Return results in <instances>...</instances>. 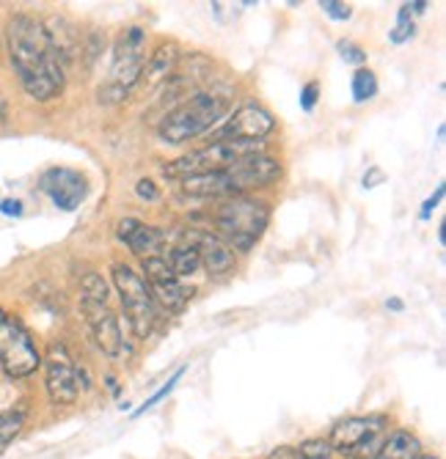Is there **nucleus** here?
Instances as JSON below:
<instances>
[{
    "mask_svg": "<svg viewBox=\"0 0 446 459\" xmlns=\"http://www.w3.org/2000/svg\"><path fill=\"white\" fill-rule=\"evenodd\" d=\"M6 45L12 66L31 100L50 102L64 91L66 58L58 53L42 20L31 14H14L6 25Z\"/></svg>",
    "mask_w": 446,
    "mask_h": 459,
    "instance_id": "obj_1",
    "label": "nucleus"
},
{
    "mask_svg": "<svg viewBox=\"0 0 446 459\" xmlns=\"http://www.w3.org/2000/svg\"><path fill=\"white\" fill-rule=\"evenodd\" d=\"M278 177H281V162L259 152L237 160L223 171L182 179V193L190 198H237L246 195L249 190L267 187Z\"/></svg>",
    "mask_w": 446,
    "mask_h": 459,
    "instance_id": "obj_2",
    "label": "nucleus"
},
{
    "mask_svg": "<svg viewBox=\"0 0 446 459\" xmlns=\"http://www.w3.org/2000/svg\"><path fill=\"white\" fill-rule=\"evenodd\" d=\"M226 113H229V97L215 91H196L163 116V121L157 124V138L171 146L188 143L213 130Z\"/></svg>",
    "mask_w": 446,
    "mask_h": 459,
    "instance_id": "obj_3",
    "label": "nucleus"
},
{
    "mask_svg": "<svg viewBox=\"0 0 446 459\" xmlns=\"http://www.w3.org/2000/svg\"><path fill=\"white\" fill-rule=\"evenodd\" d=\"M146 33L144 28H127L116 39L113 48V64L105 86H100V102L118 105L125 102L133 91L136 82L144 77L146 69Z\"/></svg>",
    "mask_w": 446,
    "mask_h": 459,
    "instance_id": "obj_4",
    "label": "nucleus"
},
{
    "mask_svg": "<svg viewBox=\"0 0 446 459\" xmlns=\"http://www.w3.org/2000/svg\"><path fill=\"white\" fill-rule=\"evenodd\" d=\"M80 311H83V319H86V327L92 333L94 344L105 355L118 358L121 352H125V339H121L118 316L110 308L108 283L102 281V275L86 273L83 278H80Z\"/></svg>",
    "mask_w": 446,
    "mask_h": 459,
    "instance_id": "obj_5",
    "label": "nucleus"
},
{
    "mask_svg": "<svg viewBox=\"0 0 446 459\" xmlns=\"http://www.w3.org/2000/svg\"><path fill=\"white\" fill-rule=\"evenodd\" d=\"M270 210L267 204L237 195L218 204L213 212V226L218 229V239H223L232 250H249L267 229Z\"/></svg>",
    "mask_w": 446,
    "mask_h": 459,
    "instance_id": "obj_6",
    "label": "nucleus"
},
{
    "mask_svg": "<svg viewBox=\"0 0 446 459\" xmlns=\"http://www.w3.org/2000/svg\"><path fill=\"white\" fill-rule=\"evenodd\" d=\"M265 149L262 141H213L205 149H196L169 165H163V174L169 179H190V177H201V174H215L223 171L229 165H234L242 157L259 154Z\"/></svg>",
    "mask_w": 446,
    "mask_h": 459,
    "instance_id": "obj_7",
    "label": "nucleus"
},
{
    "mask_svg": "<svg viewBox=\"0 0 446 459\" xmlns=\"http://www.w3.org/2000/svg\"><path fill=\"white\" fill-rule=\"evenodd\" d=\"M113 286L118 291V300L121 308H125V319L133 330V336L146 339L157 319V306L146 281L127 264H113Z\"/></svg>",
    "mask_w": 446,
    "mask_h": 459,
    "instance_id": "obj_8",
    "label": "nucleus"
},
{
    "mask_svg": "<svg viewBox=\"0 0 446 459\" xmlns=\"http://www.w3.org/2000/svg\"><path fill=\"white\" fill-rule=\"evenodd\" d=\"M0 366L14 380L28 377L42 366V355H39L28 327L6 311H0Z\"/></svg>",
    "mask_w": 446,
    "mask_h": 459,
    "instance_id": "obj_9",
    "label": "nucleus"
},
{
    "mask_svg": "<svg viewBox=\"0 0 446 459\" xmlns=\"http://www.w3.org/2000/svg\"><path fill=\"white\" fill-rule=\"evenodd\" d=\"M386 419L383 415H355L345 419L331 432V451H339L350 459H372L380 443L386 440Z\"/></svg>",
    "mask_w": 446,
    "mask_h": 459,
    "instance_id": "obj_10",
    "label": "nucleus"
},
{
    "mask_svg": "<svg viewBox=\"0 0 446 459\" xmlns=\"http://www.w3.org/2000/svg\"><path fill=\"white\" fill-rule=\"evenodd\" d=\"M45 385L50 394L53 404H74L77 394H80V374L77 366L72 360V355L66 352L64 344H50L48 358H45Z\"/></svg>",
    "mask_w": 446,
    "mask_h": 459,
    "instance_id": "obj_11",
    "label": "nucleus"
},
{
    "mask_svg": "<svg viewBox=\"0 0 446 459\" xmlns=\"http://www.w3.org/2000/svg\"><path fill=\"white\" fill-rule=\"evenodd\" d=\"M144 273H146V286L152 298L163 303L169 311H182L190 300V289L171 273L163 256H149L144 259Z\"/></svg>",
    "mask_w": 446,
    "mask_h": 459,
    "instance_id": "obj_12",
    "label": "nucleus"
},
{
    "mask_svg": "<svg viewBox=\"0 0 446 459\" xmlns=\"http://www.w3.org/2000/svg\"><path fill=\"white\" fill-rule=\"evenodd\" d=\"M273 127H275V121L265 108L242 105L234 110L232 118H226L215 141H262L265 143V138L273 133Z\"/></svg>",
    "mask_w": 446,
    "mask_h": 459,
    "instance_id": "obj_13",
    "label": "nucleus"
},
{
    "mask_svg": "<svg viewBox=\"0 0 446 459\" xmlns=\"http://www.w3.org/2000/svg\"><path fill=\"white\" fill-rule=\"evenodd\" d=\"M39 185H42V190L50 195V201L58 206V210H64V212L77 210V206L83 204L86 195H89L86 177L72 171V169H50V171L42 174Z\"/></svg>",
    "mask_w": 446,
    "mask_h": 459,
    "instance_id": "obj_14",
    "label": "nucleus"
},
{
    "mask_svg": "<svg viewBox=\"0 0 446 459\" xmlns=\"http://www.w3.org/2000/svg\"><path fill=\"white\" fill-rule=\"evenodd\" d=\"M116 234H118L121 242H125V245L133 250V254H138V256H144V259L157 256V250L163 247V242H166V234H163V231L154 229V226H149V223H141V221H136V218L118 221Z\"/></svg>",
    "mask_w": 446,
    "mask_h": 459,
    "instance_id": "obj_15",
    "label": "nucleus"
},
{
    "mask_svg": "<svg viewBox=\"0 0 446 459\" xmlns=\"http://www.w3.org/2000/svg\"><path fill=\"white\" fill-rule=\"evenodd\" d=\"M188 239L196 245L201 267H205L210 275H223V273H229L234 267V250L223 239H218L215 234H210V231H193Z\"/></svg>",
    "mask_w": 446,
    "mask_h": 459,
    "instance_id": "obj_16",
    "label": "nucleus"
},
{
    "mask_svg": "<svg viewBox=\"0 0 446 459\" xmlns=\"http://www.w3.org/2000/svg\"><path fill=\"white\" fill-rule=\"evenodd\" d=\"M422 456V443L416 435L397 429L391 435H386V440L380 443V448L375 451L372 459H419Z\"/></svg>",
    "mask_w": 446,
    "mask_h": 459,
    "instance_id": "obj_17",
    "label": "nucleus"
},
{
    "mask_svg": "<svg viewBox=\"0 0 446 459\" xmlns=\"http://www.w3.org/2000/svg\"><path fill=\"white\" fill-rule=\"evenodd\" d=\"M177 48L174 45H160L149 58H146V69H144V74H146V80L149 82H160V80H166V77H171L174 74V69H177Z\"/></svg>",
    "mask_w": 446,
    "mask_h": 459,
    "instance_id": "obj_18",
    "label": "nucleus"
},
{
    "mask_svg": "<svg viewBox=\"0 0 446 459\" xmlns=\"http://www.w3.org/2000/svg\"><path fill=\"white\" fill-rule=\"evenodd\" d=\"M166 264L171 267V273H174L177 278H190V275H196L198 267H201V259H198L196 245H193L190 239H188L185 245H177V247L171 250V254H169Z\"/></svg>",
    "mask_w": 446,
    "mask_h": 459,
    "instance_id": "obj_19",
    "label": "nucleus"
},
{
    "mask_svg": "<svg viewBox=\"0 0 446 459\" xmlns=\"http://www.w3.org/2000/svg\"><path fill=\"white\" fill-rule=\"evenodd\" d=\"M22 427H25L22 410H4L0 412V454L14 443V437L22 432Z\"/></svg>",
    "mask_w": 446,
    "mask_h": 459,
    "instance_id": "obj_20",
    "label": "nucleus"
},
{
    "mask_svg": "<svg viewBox=\"0 0 446 459\" xmlns=\"http://www.w3.org/2000/svg\"><path fill=\"white\" fill-rule=\"evenodd\" d=\"M378 94V77L370 69H358L353 74V100L355 102H370Z\"/></svg>",
    "mask_w": 446,
    "mask_h": 459,
    "instance_id": "obj_21",
    "label": "nucleus"
},
{
    "mask_svg": "<svg viewBox=\"0 0 446 459\" xmlns=\"http://www.w3.org/2000/svg\"><path fill=\"white\" fill-rule=\"evenodd\" d=\"M414 33V22H411V6L405 4L402 9H399V17H397V28L391 30V41L394 45H402L405 39H408Z\"/></svg>",
    "mask_w": 446,
    "mask_h": 459,
    "instance_id": "obj_22",
    "label": "nucleus"
},
{
    "mask_svg": "<svg viewBox=\"0 0 446 459\" xmlns=\"http://www.w3.org/2000/svg\"><path fill=\"white\" fill-rule=\"evenodd\" d=\"M295 451H298L301 459H331V446L326 440H306Z\"/></svg>",
    "mask_w": 446,
    "mask_h": 459,
    "instance_id": "obj_23",
    "label": "nucleus"
},
{
    "mask_svg": "<svg viewBox=\"0 0 446 459\" xmlns=\"http://www.w3.org/2000/svg\"><path fill=\"white\" fill-rule=\"evenodd\" d=\"M182 374H185V368H177V371H174V377H171V380H169V383H166L163 388H160V391H157V394H154L152 399H146V402H144V407H141V410H138L136 415H141L144 410H149V407H154V404H157L160 399H163V396H169V394H171V388L177 385V380L182 377Z\"/></svg>",
    "mask_w": 446,
    "mask_h": 459,
    "instance_id": "obj_24",
    "label": "nucleus"
},
{
    "mask_svg": "<svg viewBox=\"0 0 446 459\" xmlns=\"http://www.w3.org/2000/svg\"><path fill=\"white\" fill-rule=\"evenodd\" d=\"M319 9L334 20H350V14H353V9L347 4H337V0H322Z\"/></svg>",
    "mask_w": 446,
    "mask_h": 459,
    "instance_id": "obj_25",
    "label": "nucleus"
},
{
    "mask_svg": "<svg viewBox=\"0 0 446 459\" xmlns=\"http://www.w3.org/2000/svg\"><path fill=\"white\" fill-rule=\"evenodd\" d=\"M339 53L350 64H363V61H367V53H363L358 45H353V41H339Z\"/></svg>",
    "mask_w": 446,
    "mask_h": 459,
    "instance_id": "obj_26",
    "label": "nucleus"
},
{
    "mask_svg": "<svg viewBox=\"0 0 446 459\" xmlns=\"http://www.w3.org/2000/svg\"><path fill=\"white\" fill-rule=\"evenodd\" d=\"M314 102H317V82H309V86L301 91V108L303 110H311Z\"/></svg>",
    "mask_w": 446,
    "mask_h": 459,
    "instance_id": "obj_27",
    "label": "nucleus"
},
{
    "mask_svg": "<svg viewBox=\"0 0 446 459\" xmlns=\"http://www.w3.org/2000/svg\"><path fill=\"white\" fill-rule=\"evenodd\" d=\"M136 193H138L141 198H146V201H157V195H160V193H157V187H154L149 179H141V182L136 185Z\"/></svg>",
    "mask_w": 446,
    "mask_h": 459,
    "instance_id": "obj_28",
    "label": "nucleus"
},
{
    "mask_svg": "<svg viewBox=\"0 0 446 459\" xmlns=\"http://www.w3.org/2000/svg\"><path fill=\"white\" fill-rule=\"evenodd\" d=\"M441 198H443V185H438V187H435V195H430V198L424 201V206H422V218H424V221L430 218V212L435 210V204H438Z\"/></svg>",
    "mask_w": 446,
    "mask_h": 459,
    "instance_id": "obj_29",
    "label": "nucleus"
},
{
    "mask_svg": "<svg viewBox=\"0 0 446 459\" xmlns=\"http://www.w3.org/2000/svg\"><path fill=\"white\" fill-rule=\"evenodd\" d=\"M0 210H4V215H20L22 212V204L20 201H14V198H9V201H4V204H0Z\"/></svg>",
    "mask_w": 446,
    "mask_h": 459,
    "instance_id": "obj_30",
    "label": "nucleus"
},
{
    "mask_svg": "<svg viewBox=\"0 0 446 459\" xmlns=\"http://www.w3.org/2000/svg\"><path fill=\"white\" fill-rule=\"evenodd\" d=\"M270 459H301V456H298L295 448H278V451L270 454Z\"/></svg>",
    "mask_w": 446,
    "mask_h": 459,
    "instance_id": "obj_31",
    "label": "nucleus"
},
{
    "mask_svg": "<svg viewBox=\"0 0 446 459\" xmlns=\"http://www.w3.org/2000/svg\"><path fill=\"white\" fill-rule=\"evenodd\" d=\"M419 459H433V456H419Z\"/></svg>",
    "mask_w": 446,
    "mask_h": 459,
    "instance_id": "obj_32",
    "label": "nucleus"
}]
</instances>
